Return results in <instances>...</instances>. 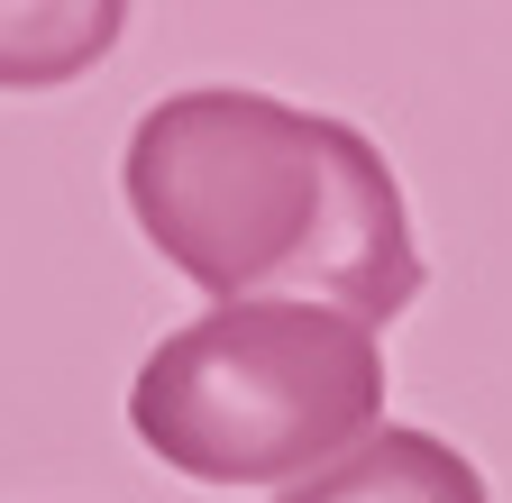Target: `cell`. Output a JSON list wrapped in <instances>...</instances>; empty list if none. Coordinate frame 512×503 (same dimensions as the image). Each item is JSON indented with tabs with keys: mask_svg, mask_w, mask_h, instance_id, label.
<instances>
[{
	"mask_svg": "<svg viewBox=\"0 0 512 503\" xmlns=\"http://www.w3.org/2000/svg\"><path fill=\"white\" fill-rule=\"evenodd\" d=\"M128 28V0H0V92L83 83Z\"/></svg>",
	"mask_w": 512,
	"mask_h": 503,
	"instance_id": "cell-4",
	"label": "cell"
},
{
	"mask_svg": "<svg viewBox=\"0 0 512 503\" xmlns=\"http://www.w3.org/2000/svg\"><path fill=\"white\" fill-rule=\"evenodd\" d=\"M128 211L211 302H320L384 330L421 293L403 183L348 119L275 92H165L128 129Z\"/></svg>",
	"mask_w": 512,
	"mask_h": 503,
	"instance_id": "cell-1",
	"label": "cell"
},
{
	"mask_svg": "<svg viewBox=\"0 0 512 503\" xmlns=\"http://www.w3.org/2000/svg\"><path fill=\"white\" fill-rule=\"evenodd\" d=\"M275 503H494L476 458L448 449L439 430L412 421H375L366 439H348L339 458H320L311 476H293Z\"/></svg>",
	"mask_w": 512,
	"mask_h": 503,
	"instance_id": "cell-3",
	"label": "cell"
},
{
	"mask_svg": "<svg viewBox=\"0 0 512 503\" xmlns=\"http://www.w3.org/2000/svg\"><path fill=\"white\" fill-rule=\"evenodd\" d=\"M375 421L384 348L320 302H211L128 385V430L192 485H293Z\"/></svg>",
	"mask_w": 512,
	"mask_h": 503,
	"instance_id": "cell-2",
	"label": "cell"
}]
</instances>
